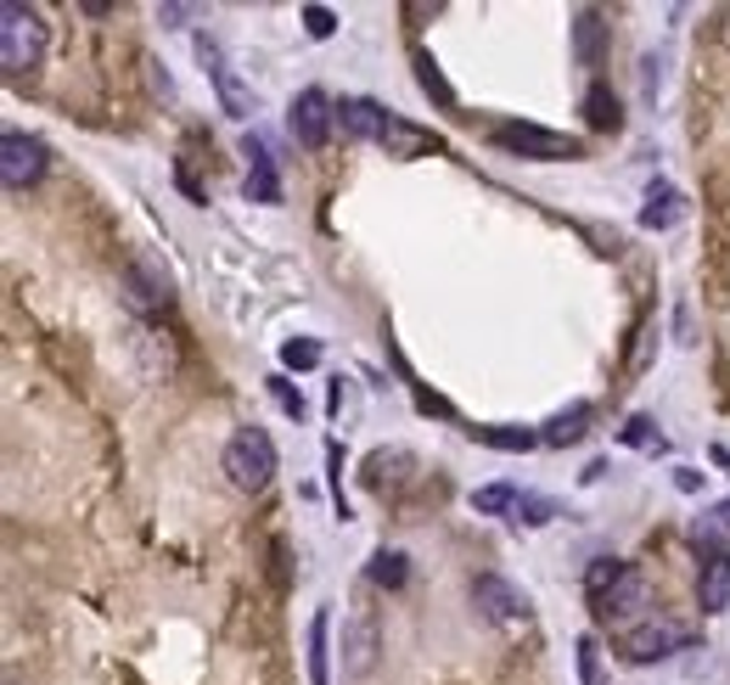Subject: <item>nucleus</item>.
<instances>
[{"label":"nucleus","instance_id":"8","mask_svg":"<svg viewBox=\"0 0 730 685\" xmlns=\"http://www.w3.org/2000/svg\"><path fill=\"white\" fill-rule=\"evenodd\" d=\"M472 607L490 624H528V596L501 573H478L472 579Z\"/></svg>","mask_w":730,"mask_h":685},{"label":"nucleus","instance_id":"6","mask_svg":"<svg viewBox=\"0 0 730 685\" xmlns=\"http://www.w3.org/2000/svg\"><path fill=\"white\" fill-rule=\"evenodd\" d=\"M332 124H337V102L326 90H304L299 102L287 108V130H292V141H299L304 153H321V146L332 141Z\"/></svg>","mask_w":730,"mask_h":685},{"label":"nucleus","instance_id":"7","mask_svg":"<svg viewBox=\"0 0 730 685\" xmlns=\"http://www.w3.org/2000/svg\"><path fill=\"white\" fill-rule=\"evenodd\" d=\"M40 175H45V146L23 130L0 135V180H7V191H29Z\"/></svg>","mask_w":730,"mask_h":685},{"label":"nucleus","instance_id":"21","mask_svg":"<svg viewBox=\"0 0 730 685\" xmlns=\"http://www.w3.org/2000/svg\"><path fill=\"white\" fill-rule=\"evenodd\" d=\"M478 445H490V450H512V456H528L534 445H540V433L534 427H472Z\"/></svg>","mask_w":730,"mask_h":685},{"label":"nucleus","instance_id":"10","mask_svg":"<svg viewBox=\"0 0 730 685\" xmlns=\"http://www.w3.org/2000/svg\"><path fill=\"white\" fill-rule=\"evenodd\" d=\"M377 652H382V629H377V613L360 607L349 624H344V674L349 680H366L377 669Z\"/></svg>","mask_w":730,"mask_h":685},{"label":"nucleus","instance_id":"25","mask_svg":"<svg viewBox=\"0 0 730 685\" xmlns=\"http://www.w3.org/2000/svg\"><path fill=\"white\" fill-rule=\"evenodd\" d=\"M624 568H629V562H618V557H596L591 568H584V596H591V602H596V596L607 591V584H613V579H618Z\"/></svg>","mask_w":730,"mask_h":685},{"label":"nucleus","instance_id":"20","mask_svg":"<svg viewBox=\"0 0 730 685\" xmlns=\"http://www.w3.org/2000/svg\"><path fill=\"white\" fill-rule=\"evenodd\" d=\"M366 579L377 584V591H405V579H411V557L405 551H377Z\"/></svg>","mask_w":730,"mask_h":685},{"label":"nucleus","instance_id":"27","mask_svg":"<svg viewBox=\"0 0 730 685\" xmlns=\"http://www.w3.org/2000/svg\"><path fill=\"white\" fill-rule=\"evenodd\" d=\"M265 388H270V400H276V405H281V411H287L292 422H299V416H304V394H299V388H292L287 377H270Z\"/></svg>","mask_w":730,"mask_h":685},{"label":"nucleus","instance_id":"29","mask_svg":"<svg viewBox=\"0 0 730 685\" xmlns=\"http://www.w3.org/2000/svg\"><path fill=\"white\" fill-rule=\"evenodd\" d=\"M517 517H523L528 528H540V523H551V517H557V501H546V495H523Z\"/></svg>","mask_w":730,"mask_h":685},{"label":"nucleus","instance_id":"9","mask_svg":"<svg viewBox=\"0 0 730 685\" xmlns=\"http://www.w3.org/2000/svg\"><path fill=\"white\" fill-rule=\"evenodd\" d=\"M674 647H686V629L680 624H669V618H641L636 629H624V658L629 663H658V658H669Z\"/></svg>","mask_w":730,"mask_h":685},{"label":"nucleus","instance_id":"31","mask_svg":"<svg viewBox=\"0 0 730 685\" xmlns=\"http://www.w3.org/2000/svg\"><path fill=\"white\" fill-rule=\"evenodd\" d=\"M191 18H203V7H158V23L164 29H186Z\"/></svg>","mask_w":730,"mask_h":685},{"label":"nucleus","instance_id":"24","mask_svg":"<svg viewBox=\"0 0 730 685\" xmlns=\"http://www.w3.org/2000/svg\"><path fill=\"white\" fill-rule=\"evenodd\" d=\"M281 366L287 371H315L321 366V343L315 337H287L281 343Z\"/></svg>","mask_w":730,"mask_h":685},{"label":"nucleus","instance_id":"14","mask_svg":"<svg viewBox=\"0 0 730 685\" xmlns=\"http://www.w3.org/2000/svg\"><path fill=\"white\" fill-rule=\"evenodd\" d=\"M697 607L703 613H725L730 607V551H708L697 568Z\"/></svg>","mask_w":730,"mask_h":685},{"label":"nucleus","instance_id":"15","mask_svg":"<svg viewBox=\"0 0 730 685\" xmlns=\"http://www.w3.org/2000/svg\"><path fill=\"white\" fill-rule=\"evenodd\" d=\"M591 422H596V411L591 405H568V411H557L546 427H540V445H551V450H562V445H579L584 433H591Z\"/></svg>","mask_w":730,"mask_h":685},{"label":"nucleus","instance_id":"11","mask_svg":"<svg viewBox=\"0 0 730 685\" xmlns=\"http://www.w3.org/2000/svg\"><path fill=\"white\" fill-rule=\"evenodd\" d=\"M198 57H203V68H209V79H214V90H220V108H225L231 119H248V113H254V96L242 90L236 68H231V63H225V52H220V40L198 34Z\"/></svg>","mask_w":730,"mask_h":685},{"label":"nucleus","instance_id":"28","mask_svg":"<svg viewBox=\"0 0 730 685\" xmlns=\"http://www.w3.org/2000/svg\"><path fill=\"white\" fill-rule=\"evenodd\" d=\"M579 680L602 685V658H596V635H579Z\"/></svg>","mask_w":730,"mask_h":685},{"label":"nucleus","instance_id":"13","mask_svg":"<svg viewBox=\"0 0 730 685\" xmlns=\"http://www.w3.org/2000/svg\"><path fill=\"white\" fill-rule=\"evenodd\" d=\"M242 158H248V198L254 203H281V175H276V158L259 135L242 141Z\"/></svg>","mask_w":730,"mask_h":685},{"label":"nucleus","instance_id":"5","mask_svg":"<svg viewBox=\"0 0 730 685\" xmlns=\"http://www.w3.org/2000/svg\"><path fill=\"white\" fill-rule=\"evenodd\" d=\"M647 607H652V584H647L641 568H624V573L607 584V591L596 596V613H602L607 624H629V629H636L641 618H652Z\"/></svg>","mask_w":730,"mask_h":685},{"label":"nucleus","instance_id":"32","mask_svg":"<svg viewBox=\"0 0 730 685\" xmlns=\"http://www.w3.org/2000/svg\"><path fill=\"white\" fill-rule=\"evenodd\" d=\"M652 343H658V326L641 332V349H636V360H629V371H647L652 366Z\"/></svg>","mask_w":730,"mask_h":685},{"label":"nucleus","instance_id":"30","mask_svg":"<svg viewBox=\"0 0 730 685\" xmlns=\"http://www.w3.org/2000/svg\"><path fill=\"white\" fill-rule=\"evenodd\" d=\"M304 29H310V40H332V29H337L332 7H304Z\"/></svg>","mask_w":730,"mask_h":685},{"label":"nucleus","instance_id":"26","mask_svg":"<svg viewBox=\"0 0 730 685\" xmlns=\"http://www.w3.org/2000/svg\"><path fill=\"white\" fill-rule=\"evenodd\" d=\"M416 79H422V90H427V96H438L445 108H456V90L445 85V74H438V63H433L427 52H416Z\"/></svg>","mask_w":730,"mask_h":685},{"label":"nucleus","instance_id":"19","mask_svg":"<svg viewBox=\"0 0 730 685\" xmlns=\"http://www.w3.org/2000/svg\"><path fill=\"white\" fill-rule=\"evenodd\" d=\"M584 119H591V130H618L624 113H618V96L607 79H591V90H584Z\"/></svg>","mask_w":730,"mask_h":685},{"label":"nucleus","instance_id":"22","mask_svg":"<svg viewBox=\"0 0 730 685\" xmlns=\"http://www.w3.org/2000/svg\"><path fill=\"white\" fill-rule=\"evenodd\" d=\"M517 506H523V489H512V483H483V489H472V512H483V517H506Z\"/></svg>","mask_w":730,"mask_h":685},{"label":"nucleus","instance_id":"4","mask_svg":"<svg viewBox=\"0 0 730 685\" xmlns=\"http://www.w3.org/2000/svg\"><path fill=\"white\" fill-rule=\"evenodd\" d=\"M495 146H506V153H517V158H534V164L584 158L579 135H562V130H546V124H495Z\"/></svg>","mask_w":730,"mask_h":685},{"label":"nucleus","instance_id":"3","mask_svg":"<svg viewBox=\"0 0 730 685\" xmlns=\"http://www.w3.org/2000/svg\"><path fill=\"white\" fill-rule=\"evenodd\" d=\"M225 478L242 489V495H259V489L276 478V445L265 427H242L225 445Z\"/></svg>","mask_w":730,"mask_h":685},{"label":"nucleus","instance_id":"35","mask_svg":"<svg viewBox=\"0 0 730 685\" xmlns=\"http://www.w3.org/2000/svg\"><path fill=\"white\" fill-rule=\"evenodd\" d=\"M714 517H719V523L730 528V501H719V506H714Z\"/></svg>","mask_w":730,"mask_h":685},{"label":"nucleus","instance_id":"12","mask_svg":"<svg viewBox=\"0 0 730 685\" xmlns=\"http://www.w3.org/2000/svg\"><path fill=\"white\" fill-rule=\"evenodd\" d=\"M124 299H130V310H141V315L169 310V276H164L158 265H146V259H130V265H124Z\"/></svg>","mask_w":730,"mask_h":685},{"label":"nucleus","instance_id":"17","mask_svg":"<svg viewBox=\"0 0 730 685\" xmlns=\"http://www.w3.org/2000/svg\"><path fill=\"white\" fill-rule=\"evenodd\" d=\"M304 647H310V685H332V613L326 607L310 618Z\"/></svg>","mask_w":730,"mask_h":685},{"label":"nucleus","instance_id":"16","mask_svg":"<svg viewBox=\"0 0 730 685\" xmlns=\"http://www.w3.org/2000/svg\"><path fill=\"white\" fill-rule=\"evenodd\" d=\"M573 57L584 68H602L607 63V23L596 12H573Z\"/></svg>","mask_w":730,"mask_h":685},{"label":"nucleus","instance_id":"18","mask_svg":"<svg viewBox=\"0 0 730 685\" xmlns=\"http://www.w3.org/2000/svg\"><path fill=\"white\" fill-rule=\"evenodd\" d=\"M680 214H686V198H680L674 186H663V180H658V186L647 191V209H641V231H669V225H674Z\"/></svg>","mask_w":730,"mask_h":685},{"label":"nucleus","instance_id":"2","mask_svg":"<svg viewBox=\"0 0 730 685\" xmlns=\"http://www.w3.org/2000/svg\"><path fill=\"white\" fill-rule=\"evenodd\" d=\"M40 57H45V18L34 7H23V0H7L0 7V68L29 74V68H40Z\"/></svg>","mask_w":730,"mask_h":685},{"label":"nucleus","instance_id":"1","mask_svg":"<svg viewBox=\"0 0 730 685\" xmlns=\"http://www.w3.org/2000/svg\"><path fill=\"white\" fill-rule=\"evenodd\" d=\"M337 124H344L355 141H377L388 158H422V153H438V141L433 130H416L394 113H382L377 102H366V96H349V102H337Z\"/></svg>","mask_w":730,"mask_h":685},{"label":"nucleus","instance_id":"23","mask_svg":"<svg viewBox=\"0 0 730 685\" xmlns=\"http://www.w3.org/2000/svg\"><path fill=\"white\" fill-rule=\"evenodd\" d=\"M618 438H624L629 450H641V456H663V450H669V438L658 433L652 416H629V422L618 427Z\"/></svg>","mask_w":730,"mask_h":685},{"label":"nucleus","instance_id":"34","mask_svg":"<svg viewBox=\"0 0 730 685\" xmlns=\"http://www.w3.org/2000/svg\"><path fill=\"white\" fill-rule=\"evenodd\" d=\"M714 461H719V467L730 472V450H725V445H714Z\"/></svg>","mask_w":730,"mask_h":685},{"label":"nucleus","instance_id":"33","mask_svg":"<svg viewBox=\"0 0 730 685\" xmlns=\"http://www.w3.org/2000/svg\"><path fill=\"white\" fill-rule=\"evenodd\" d=\"M674 489H680V495H697V489H703V472H692V467H674Z\"/></svg>","mask_w":730,"mask_h":685}]
</instances>
